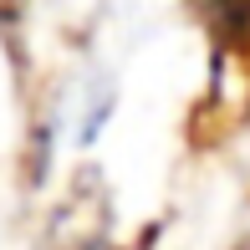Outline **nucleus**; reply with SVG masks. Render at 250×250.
Segmentation results:
<instances>
[{"instance_id":"obj_1","label":"nucleus","mask_w":250,"mask_h":250,"mask_svg":"<svg viewBox=\"0 0 250 250\" xmlns=\"http://www.w3.org/2000/svg\"><path fill=\"white\" fill-rule=\"evenodd\" d=\"M194 5L220 46H245L250 41V0H194Z\"/></svg>"}]
</instances>
